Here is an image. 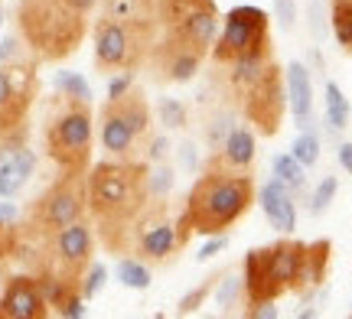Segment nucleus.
Listing matches in <instances>:
<instances>
[{
    "mask_svg": "<svg viewBox=\"0 0 352 319\" xmlns=\"http://www.w3.org/2000/svg\"><path fill=\"white\" fill-rule=\"evenodd\" d=\"M50 313L36 274H16L7 281L0 294V319H46Z\"/></svg>",
    "mask_w": 352,
    "mask_h": 319,
    "instance_id": "16",
    "label": "nucleus"
},
{
    "mask_svg": "<svg viewBox=\"0 0 352 319\" xmlns=\"http://www.w3.org/2000/svg\"><path fill=\"white\" fill-rule=\"evenodd\" d=\"M284 85H287V108L297 128H314V78L307 62H290L284 69Z\"/></svg>",
    "mask_w": 352,
    "mask_h": 319,
    "instance_id": "20",
    "label": "nucleus"
},
{
    "mask_svg": "<svg viewBox=\"0 0 352 319\" xmlns=\"http://www.w3.org/2000/svg\"><path fill=\"white\" fill-rule=\"evenodd\" d=\"M219 277H222V274H212L209 281H202L199 287H192V290H189V294L183 296L179 303H176V313H179V316H192V313H199V307L206 303V300H209V294L215 290Z\"/></svg>",
    "mask_w": 352,
    "mask_h": 319,
    "instance_id": "28",
    "label": "nucleus"
},
{
    "mask_svg": "<svg viewBox=\"0 0 352 319\" xmlns=\"http://www.w3.org/2000/svg\"><path fill=\"white\" fill-rule=\"evenodd\" d=\"M16 29L36 62H63L82 46L88 16L72 0H16Z\"/></svg>",
    "mask_w": 352,
    "mask_h": 319,
    "instance_id": "4",
    "label": "nucleus"
},
{
    "mask_svg": "<svg viewBox=\"0 0 352 319\" xmlns=\"http://www.w3.org/2000/svg\"><path fill=\"white\" fill-rule=\"evenodd\" d=\"M114 274H118V281L124 283L127 290H147V287L153 283L151 264H147V261H140V257H134V255L118 257V268H114Z\"/></svg>",
    "mask_w": 352,
    "mask_h": 319,
    "instance_id": "23",
    "label": "nucleus"
},
{
    "mask_svg": "<svg viewBox=\"0 0 352 319\" xmlns=\"http://www.w3.org/2000/svg\"><path fill=\"white\" fill-rule=\"evenodd\" d=\"M323 117H327V130H333V134L349 128L352 108H349L346 91L336 82H327V88H323Z\"/></svg>",
    "mask_w": 352,
    "mask_h": 319,
    "instance_id": "21",
    "label": "nucleus"
},
{
    "mask_svg": "<svg viewBox=\"0 0 352 319\" xmlns=\"http://www.w3.org/2000/svg\"><path fill=\"white\" fill-rule=\"evenodd\" d=\"M166 154H170V141H166L164 134H151V141L144 147V160L147 163H166Z\"/></svg>",
    "mask_w": 352,
    "mask_h": 319,
    "instance_id": "35",
    "label": "nucleus"
},
{
    "mask_svg": "<svg viewBox=\"0 0 352 319\" xmlns=\"http://www.w3.org/2000/svg\"><path fill=\"white\" fill-rule=\"evenodd\" d=\"M329 3V29L340 49L352 56V3L349 0H327Z\"/></svg>",
    "mask_w": 352,
    "mask_h": 319,
    "instance_id": "22",
    "label": "nucleus"
},
{
    "mask_svg": "<svg viewBox=\"0 0 352 319\" xmlns=\"http://www.w3.org/2000/svg\"><path fill=\"white\" fill-rule=\"evenodd\" d=\"M310 29L316 39L327 36V16H323V0H310Z\"/></svg>",
    "mask_w": 352,
    "mask_h": 319,
    "instance_id": "39",
    "label": "nucleus"
},
{
    "mask_svg": "<svg viewBox=\"0 0 352 319\" xmlns=\"http://www.w3.org/2000/svg\"><path fill=\"white\" fill-rule=\"evenodd\" d=\"M228 134H232V121L228 117H219L215 124H209V147H222V141H226Z\"/></svg>",
    "mask_w": 352,
    "mask_h": 319,
    "instance_id": "40",
    "label": "nucleus"
},
{
    "mask_svg": "<svg viewBox=\"0 0 352 319\" xmlns=\"http://www.w3.org/2000/svg\"><path fill=\"white\" fill-rule=\"evenodd\" d=\"M329 261H333V244H329V238H316V241H310L307 248H303L297 283H294V290L303 294V303H310V296L327 283Z\"/></svg>",
    "mask_w": 352,
    "mask_h": 319,
    "instance_id": "19",
    "label": "nucleus"
},
{
    "mask_svg": "<svg viewBox=\"0 0 352 319\" xmlns=\"http://www.w3.org/2000/svg\"><path fill=\"white\" fill-rule=\"evenodd\" d=\"M336 156H340V166L352 176V141H342L340 150H336Z\"/></svg>",
    "mask_w": 352,
    "mask_h": 319,
    "instance_id": "43",
    "label": "nucleus"
},
{
    "mask_svg": "<svg viewBox=\"0 0 352 319\" xmlns=\"http://www.w3.org/2000/svg\"><path fill=\"white\" fill-rule=\"evenodd\" d=\"M157 20L160 36L183 39L202 52H212L222 23L215 0H157Z\"/></svg>",
    "mask_w": 352,
    "mask_h": 319,
    "instance_id": "11",
    "label": "nucleus"
},
{
    "mask_svg": "<svg viewBox=\"0 0 352 319\" xmlns=\"http://www.w3.org/2000/svg\"><path fill=\"white\" fill-rule=\"evenodd\" d=\"M228 241H232V238H228V231H222V235H212V241H206L199 248V261H212L215 255H222V251H226L228 248Z\"/></svg>",
    "mask_w": 352,
    "mask_h": 319,
    "instance_id": "37",
    "label": "nucleus"
},
{
    "mask_svg": "<svg viewBox=\"0 0 352 319\" xmlns=\"http://www.w3.org/2000/svg\"><path fill=\"white\" fill-rule=\"evenodd\" d=\"M241 300V277H235V274H222L219 277V283H215V303L222 309L235 307Z\"/></svg>",
    "mask_w": 352,
    "mask_h": 319,
    "instance_id": "32",
    "label": "nucleus"
},
{
    "mask_svg": "<svg viewBox=\"0 0 352 319\" xmlns=\"http://www.w3.org/2000/svg\"><path fill=\"white\" fill-rule=\"evenodd\" d=\"M192 238L186 215L170 212V199H147V205L140 209V215L131 225V248L127 255L147 261L151 268L173 261Z\"/></svg>",
    "mask_w": 352,
    "mask_h": 319,
    "instance_id": "7",
    "label": "nucleus"
},
{
    "mask_svg": "<svg viewBox=\"0 0 352 319\" xmlns=\"http://www.w3.org/2000/svg\"><path fill=\"white\" fill-rule=\"evenodd\" d=\"M261 46H271V16L261 7L241 3L226 13V26L219 29L212 43V59L219 65H228L245 52H254Z\"/></svg>",
    "mask_w": 352,
    "mask_h": 319,
    "instance_id": "13",
    "label": "nucleus"
},
{
    "mask_svg": "<svg viewBox=\"0 0 352 319\" xmlns=\"http://www.w3.org/2000/svg\"><path fill=\"white\" fill-rule=\"evenodd\" d=\"M336 192H340V179H336V176H323V179H320V186L310 192V205H307V212H310L314 218L327 215V209L333 205Z\"/></svg>",
    "mask_w": 352,
    "mask_h": 319,
    "instance_id": "27",
    "label": "nucleus"
},
{
    "mask_svg": "<svg viewBox=\"0 0 352 319\" xmlns=\"http://www.w3.org/2000/svg\"><path fill=\"white\" fill-rule=\"evenodd\" d=\"M36 173V154L26 143V130L0 137V199H13Z\"/></svg>",
    "mask_w": 352,
    "mask_h": 319,
    "instance_id": "15",
    "label": "nucleus"
},
{
    "mask_svg": "<svg viewBox=\"0 0 352 319\" xmlns=\"http://www.w3.org/2000/svg\"><path fill=\"white\" fill-rule=\"evenodd\" d=\"M274 16L280 33H290L297 26V0H274Z\"/></svg>",
    "mask_w": 352,
    "mask_h": 319,
    "instance_id": "34",
    "label": "nucleus"
},
{
    "mask_svg": "<svg viewBox=\"0 0 352 319\" xmlns=\"http://www.w3.org/2000/svg\"><path fill=\"white\" fill-rule=\"evenodd\" d=\"M104 283H108V268H104L101 261H91V264H88V270L82 274L78 290H82V296H85V300H95V296L104 290Z\"/></svg>",
    "mask_w": 352,
    "mask_h": 319,
    "instance_id": "31",
    "label": "nucleus"
},
{
    "mask_svg": "<svg viewBox=\"0 0 352 319\" xmlns=\"http://www.w3.org/2000/svg\"><path fill=\"white\" fill-rule=\"evenodd\" d=\"M258 196L252 173H219L202 169V176L192 182L186 196L183 215H186L192 235H222L235 228L241 218L252 212V202Z\"/></svg>",
    "mask_w": 352,
    "mask_h": 319,
    "instance_id": "3",
    "label": "nucleus"
},
{
    "mask_svg": "<svg viewBox=\"0 0 352 319\" xmlns=\"http://www.w3.org/2000/svg\"><path fill=\"white\" fill-rule=\"evenodd\" d=\"M157 117H160V124L166 130H179L189 124V115H186V104L179 102V98H160L157 104Z\"/></svg>",
    "mask_w": 352,
    "mask_h": 319,
    "instance_id": "30",
    "label": "nucleus"
},
{
    "mask_svg": "<svg viewBox=\"0 0 352 319\" xmlns=\"http://www.w3.org/2000/svg\"><path fill=\"white\" fill-rule=\"evenodd\" d=\"M134 88V72H111V82H108V98H121Z\"/></svg>",
    "mask_w": 352,
    "mask_h": 319,
    "instance_id": "36",
    "label": "nucleus"
},
{
    "mask_svg": "<svg viewBox=\"0 0 352 319\" xmlns=\"http://www.w3.org/2000/svg\"><path fill=\"white\" fill-rule=\"evenodd\" d=\"M0 222H16V205L0 202Z\"/></svg>",
    "mask_w": 352,
    "mask_h": 319,
    "instance_id": "44",
    "label": "nucleus"
},
{
    "mask_svg": "<svg viewBox=\"0 0 352 319\" xmlns=\"http://www.w3.org/2000/svg\"><path fill=\"white\" fill-rule=\"evenodd\" d=\"M36 91H39L36 62H26V59L0 62V137L26 130Z\"/></svg>",
    "mask_w": 352,
    "mask_h": 319,
    "instance_id": "12",
    "label": "nucleus"
},
{
    "mask_svg": "<svg viewBox=\"0 0 352 319\" xmlns=\"http://www.w3.org/2000/svg\"><path fill=\"white\" fill-rule=\"evenodd\" d=\"M245 316L248 319H277L280 309L274 303H245Z\"/></svg>",
    "mask_w": 352,
    "mask_h": 319,
    "instance_id": "41",
    "label": "nucleus"
},
{
    "mask_svg": "<svg viewBox=\"0 0 352 319\" xmlns=\"http://www.w3.org/2000/svg\"><path fill=\"white\" fill-rule=\"evenodd\" d=\"M254 156H258V141H254V128H232L222 147H215L209 156L206 169H219V173H252Z\"/></svg>",
    "mask_w": 352,
    "mask_h": 319,
    "instance_id": "17",
    "label": "nucleus"
},
{
    "mask_svg": "<svg viewBox=\"0 0 352 319\" xmlns=\"http://www.w3.org/2000/svg\"><path fill=\"white\" fill-rule=\"evenodd\" d=\"M173 186H176L173 169L166 163H153V169L147 173V196L151 199H170Z\"/></svg>",
    "mask_w": 352,
    "mask_h": 319,
    "instance_id": "29",
    "label": "nucleus"
},
{
    "mask_svg": "<svg viewBox=\"0 0 352 319\" xmlns=\"http://www.w3.org/2000/svg\"><path fill=\"white\" fill-rule=\"evenodd\" d=\"M0 26H3V3H0Z\"/></svg>",
    "mask_w": 352,
    "mask_h": 319,
    "instance_id": "45",
    "label": "nucleus"
},
{
    "mask_svg": "<svg viewBox=\"0 0 352 319\" xmlns=\"http://www.w3.org/2000/svg\"><path fill=\"white\" fill-rule=\"evenodd\" d=\"M179 163H183L186 173H199V150H196V143L192 141L179 143Z\"/></svg>",
    "mask_w": 352,
    "mask_h": 319,
    "instance_id": "38",
    "label": "nucleus"
},
{
    "mask_svg": "<svg viewBox=\"0 0 352 319\" xmlns=\"http://www.w3.org/2000/svg\"><path fill=\"white\" fill-rule=\"evenodd\" d=\"M88 218V189L85 173H63L50 189L39 196L26 212V225L20 228V241L50 238L59 228Z\"/></svg>",
    "mask_w": 352,
    "mask_h": 319,
    "instance_id": "9",
    "label": "nucleus"
},
{
    "mask_svg": "<svg viewBox=\"0 0 352 319\" xmlns=\"http://www.w3.org/2000/svg\"><path fill=\"white\" fill-rule=\"evenodd\" d=\"M10 59H20V39L3 36L0 39V62H10Z\"/></svg>",
    "mask_w": 352,
    "mask_h": 319,
    "instance_id": "42",
    "label": "nucleus"
},
{
    "mask_svg": "<svg viewBox=\"0 0 352 319\" xmlns=\"http://www.w3.org/2000/svg\"><path fill=\"white\" fill-rule=\"evenodd\" d=\"M36 248V270L33 274H52L65 283H82V274L95 261V225L91 218L72 222L50 238L33 241Z\"/></svg>",
    "mask_w": 352,
    "mask_h": 319,
    "instance_id": "10",
    "label": "nucleus"
},
{
    "mask_svg": "<svg viewBox=\"0 0 352 319\" xmlns=\"http://www.w3.org/2000/svg\"><path fill=\"white\" fill-rule=\"evenodd\" d=\"M85 296H82V290H69V294L63 296V300H59V303H56V307H52V313H56V316H63V319H82L88 313L85 309Z\"/></svg>",
    "mask_w": 352,
    "mask_h": 319,
    "instance_id": "33",
    "label": "nucleus"
},
{
    "mask_svg": "<svg viewBox=\"0 0 352 319\" xmlns=\"http://www.w3.org/2000/svg\"><path fill=\"white\" fill-rule=\"evenodd\" d=\"M290 154L297 156L307 169L320 163V134H316V128H303L300 134H297L294 147H290Z\"/></svg>",
    "mask_w": 352,
    "mask_h": 319,
    "instance_id": "26",
    "label": "nucleus"
},
{
    "mask_svg": "<svg viewBox=\"0 0 352 319\" xmlns=\"http://www.w3.org/2000/svg\"><path fill=\"white\" fill-rule=\"evenodd\" d=\"M226 69L228 88L235 95L245 121L254 128V134L274 137L284 124V111H287V85H284L280 65L274 62L271 46L245 52L239 59H232Z\"/></svg>",
    "mask_w": 352,
    "mask_h": 319,
    "instance_id": "2",
    "label": "nucleus"
},
{
    "mask_svg": "<svg viewBox=\"0 0 352 319\" xmlns=\"http://www.w3.org/2000/svg\"><path fill=\"white\" fill-rule=\"evenodd\" d=\"M271 166H274V176L280 179V182H287L294 196H303V192H307V166L294 154H274Z\"/></svg>",
    "mask_w": 352,
    "mask_h": 319,
    "instance_id": "24",
    "label": "nucleus"
},
{
    "mask_svg": "<svg viewBox=\"0 0 352 319\" xmlns=\"http://www.w3.org/2000/svg\"><path fill=\"white\" fill-rule=\"evenodd\" d=\"M258 205H261L264 218H267V225L280 235H290V231L297 228V196L290 192L287 182H280V179H267L261 189H258Z\"/></svg>",
    "mask_w": 352,
    "mask_h": 319,
    "instance_id": "18",
    "label": "nucleus"
},
{
    "mask_svg": "<svg viewBox=\"0 0 352 319\" xmlns=\"http://www.w3.org/2000/svg\"><path fill=\"white\" fill-rule=\"evenodd\" d=\"M98 134L101 147L108 156L118 160H138L144 147L151 141L153 124H151V104L144 98L140 88H131L121 98H108L98 111Z\"/></svg>",
    "mask_w": 352,
    "mask_h": 319,
    "instance_id": "6",
    "label": "nucleus"
},
{
    "mask_svg": "<svg viewBox=\"0 0 352 319\" xmlns=\"http://www.w3.org/2000/svg\"><path fill=\"white\" fill-rule=\"evenodd\" d=\"M160 36L157 16H138L121 20L101 13L95 20L91 39H95V69L98 72H138L147 62L153 43Z\"/></svg>",
    "mask_w": 352,
    "mask_h": 319,
    "instance_id": "5",
    "label": "nucleus"
},
{
    "mask_svg": "<svg viewBox=\"0 0 352 319\" xmlns=\"http://www.w3.org/2000/svg\"><path fill=\"white\" fill-rule=\"evenodd\" d=\"M52 85H56V91H59V98L91 104V85H88L85 75H78V72H56Z\"/></svg>",
    "mask_w": 352,
    "mask_h": 319,
    "instance_id": "25",
    "label": "nucleus"
},
{
    "mask_svg": "<svg viewBox=\"0 0 352 319\" xmlns=\"http://www.w3.org/2000/svg\"><path fill=\"white\" fill-rule=\"evenodd\" d=\"M95 117L88 102H69L56 108L46 121V154L63 173H88L91 166Z\"/></svg>",
    "mask_w": 352,
    "mask_h": 319,
    "instance_id": "8",
    "label": "nucleus"
},
{
    "mask_svg": "<svg viewBox=\"0 0 352 319\" xmlns=\"http://www.w3.org/2000/svg\"><path fill=\"white\" fill-rule=\"evenodd\" d=\"M147 160H101L88 166L85 189H88V218L95 225L98 241L111 255H127L131 248V225L147 205Z\"/></svg>",
    "mask_w": 352,
    "mask_h": 319,
    "instance_id": "1",
    "label": "nucleus"
},
{
    "mask_svg": "<svg viewBox=\"0 0 352 319\" xmlns=\"http://www.w3.org/2000/svg\"><path fill=\"white\" fill-rule=\"evenodd\" d=\"M209 52L189 46L183 39H170V36H157L151 56H147V65L153 69V75L160 82H173V85H183L189 78H196L202 59Z\"/></svg>",
    "mask_w": 352,
    "mask_h": 319,
    "instance_id": "14",
    "label": "nucleus"
},
{
    "mask_svg": "<svg viewBox=\"0 0 352 319\" xmlns=\"http://www.w3.org/2000/svg\"><path fill=\"white\" fill-rule=\"evenodd\" d=\"M349 3H352V0H349Z\"/></svg>",
    "mask_w": 352,
    "mask_h": 319,
    "instance_id": "46",
    "label": "nucleus"
}]
</instances>
